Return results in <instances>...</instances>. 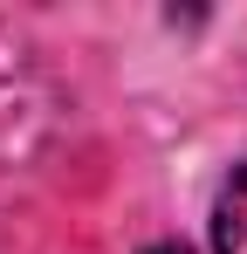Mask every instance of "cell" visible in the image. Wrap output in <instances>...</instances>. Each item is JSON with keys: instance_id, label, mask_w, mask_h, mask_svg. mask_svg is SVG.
Returning a JSON list of instances; mask_svg holds the SVG:
<instances>
[{"instance_id": "1", "label": "cell", "mask_w": 247, "mask_h": 254, "mask_svg": "<svg viewBox=\"0 0 247 254\" xmlns=\"http://www.w3.org/2000/svg\"><path fill=\"white\" fill-rule=\"evenodd\" d=\"M213 254H247V165L213 199Z\"/></svg>"}, {"instance_id": "2", "label": "cell", "mask_w": 247, "mask_h": 254, "mask_svg": "<svg viewBox=\"0 0 247 254\" xmlns=\"http://www.w3.org/2000/svg\"><path fill=\"white\" fill-rule=\"evenodd\" d=\"M144 254H192V248H179V241H165V248H144Z\"/></svg>"}]
</instances>
